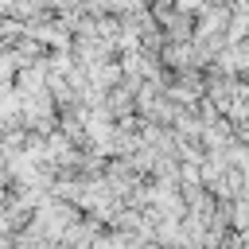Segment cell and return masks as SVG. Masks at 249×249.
<instances>
[{
	"instance_id": "1",
	"label": "cell",
	"mask_w": 249,
	"mask_h": 249,
	"mask_svg": "<svg viewBox=\"0 0 249 249\" xmlns=\"http://www.w3.org/2000/svg\"><path fill=\"white\" fill-rule=\"evenodd\" d=\"M222 70L230 74H249V43H230L222 51Z\"/></svg>"
},
{
	"instance_id": "2",
	"label": "cell",
	"mask_w": 249,
	"mask_h": 249,
	"mask_svg": "<svg viewBox=\"0 0 249 249\" xmlns=\"http://www.w3.org/2000/svg\"><path fill=\"white\" fill-rule=\"evenodd\" d=\"M233 226L237 230H249V191H241L237 202H233Z\"/></svg>"
},
{
	"instance_id": "3",
	"label": "cell",
	"mask_w": 249,
	"mask_h": 249,
	"mask_svg": "<svg viewBox=\"0 0 249 249\" xmlns=\"http://www.w3.org/2000/svg\"><path fill=\"white\" fill-rule=\"evenodd\" d=\"M0 249H12V241H8V237H4V233H0Z\"/></svg>"
}]
</instances>
